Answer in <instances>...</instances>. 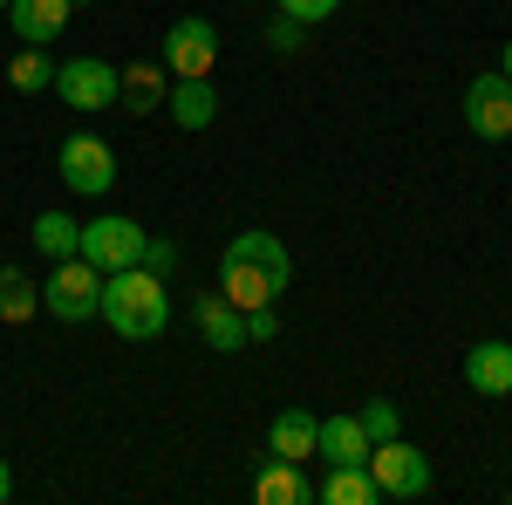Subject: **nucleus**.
Segmentation results:
<instances>
[{
    "label": "nucleus",
    "mask_w": 512,
    "mask_h": 505,
    "mask_svg": "<svg viewBox=\"0 0 512 505\" xmlns=\"http://www.w3.org/2000/svg\"><path fill=\"white\" fill-rule=\"evenodd\" d=\"M103 321L110 335L123 342H158L171 328V294H164V273L151 267H123V273H103Z\"/></svg>",
    "instance_id": "nucleus-1"
},
{
    "label": "nucleus",
    "mask_w": 512,
    "mask_h": 505,
    "mask_svg": "<svg viewBox=\"0 0 512 505\" xmlns=\"http://www.w3.org/2000/svg\"><path fill=\"white\" fill-rule=\"evenodd\" d=\"M41 308L55 314V321H89V314L103 308V273L89 267L82 253L55 260V273L41 280Z\"/></svg>",
    "instance_id": "nucleus-2"
},
{
    "label": "nucleus",
    "mask_w": 512,
    "mask_h": 505,
    "mask_svg": "<svg viewBox=\"0 0 512 505\" xmlns=\"http://www.w3.org/2000/svg\"><path fill=\"white\" fill-rule=\"evenodd\" d=\"M144 226L137 219H123V212H103V219H89L82 226V239H76V253L89 260L96 273H123V267H137L144 260Z\"/></svg>",
    "instance_id": "nucleus-3"
},
{
    "label": "nucleus",
    "mask_w": 512,
    "mask_h": 505,
    "mask_svg": "<svg viewBox=\"0 0 512 505\" xmlns=\"http://www.w3.org/2000/svg\"><path fill=\"white\" fill-rule=\"evenodd\" d=\"M369 478H376V492L383 499H424L431 492V458L417 451V444H403V437H383V444H369Z\"/></svg>",
    "instance_id": "nucleus-4"
},
{
    "label": "nucleus",
    "mask_w": 512,
    "mask_h": 505,
    "mask_svg": "<svg viewBox=\"0 0 512 505\" xmlns=\"http://www.w3.org/2000/svg\"><path fill=\"white\" fill-rule=\"evenodd\" d=\"M55 164H62V185H69L76 198H103L110 185H117V151H110L103 137H89V130L62 137Z\"/></svg>",
    "instance_id": "nucleus-5"
},
{
    "label": "nucleus",
    "mask_w": 512,
    "mask_h": 505,
    "mask_svg": "<svg viewBox=\"0 0 512 505\" xmlns=\"http://www.w3.org/2000/svg\"><path fill=\"white\" fill-rule=\"evenodd\" d=\"M164 69H171V76H212V69H219V28L198 21V14L171 21V28H164Z\"/></svg>",
    "instance_id": "nucleus-6"
},
{
    "label": "nucleus",
    "mask_w": 512,
    "mask_h": 505,
    "mask_svg": "<svg viewBox=\"0 0 512 505\" xmlns=\"http://www.w3.org/2000/svg\"><path fill=\"white\" fill-rule=\"evenodd\" d=\"M55 96H62L69 110H110V103H117V69L96 62V55L55 62Z\"/></svg>",
    "instance_id": "nucleus-7"
},
{
    "label": "nucleus",
    "mask_w": 512,
    "mask_h": 505,
    "mask_svg": "<svg viewBox=\"0 0 512 505\" xmlns=\"http://www.w3.org/2000/svg\"><path fill=\"white\" fill-rule=\"evenodd\" d=\"M465 130L485 137V144H506L512 137V82L492 69V76H478L465 89Z\"/></svg>",
    "instance_id": "nucleus-8"
},
{
    "label": "nucleus",
    "mask_w": 512,
    "mask_h": 505,
    "mask_svg": "<svg viewBox=\"0 0 512 505\" xmlns=\"http://www.w3.org/2000/svg\"><path fill=\"white\" fill-rule=\"evenodd\" d=\"M219 287H226V301H233L239 314L274 308L280 294H287V280H280L274 267H260V260H246V253H226V260H219Z\"/></svg>",
    "instance_id": "nucleus-9"
},
{
    "label": "nucleus",
    "mask_w": 512,
    "mask_h": 505,
    "mask_svg": "<svg viewBox=\"0 0 512 505\" xmlns=\"http://www.w3.org/2000/svg\"><path fill=\"white\" fill-rule=\"evenodd\" d=\"M69 0H7V28L21 35V48H48V41L69 28Z\"/></svg>",
    "instance_id": "nucleus-10"
},
{
    "label": "nucleus",
    "mask_w": 512,
    "mask_h": 505,
    "mask_svg": "<svg viewBox=\"0 0 512 505\" xmlns=\"http://www.w3.org/2000/svg\"><path fill=\"white\" fill-rule=\"evenodd\" d=\"M192 321H198V335H205V349H219V355L246 349V314H239L226 294H198Z\"/></svg>",
    "instance_id": "nucleus-11"
},
{
    "label": "nucleus",
    "mask_w": 512,
    "mask_h": 505,
    "mask_svg": "<svg viewBox=\"0 0 512 505\" xmlns=\"http://www.w3.org/2000/svg\"><path fill=\"white\" fill-rule=\"evenodd\" d=\"M164 110H171L178 130H205V123L219 117V89H212V76H178L171 96H164Z\"/></svg>",
    "instance_id": "nucleus-12"
},
{
    "label": "nucleus",
    "mask_w": 512,
    "mask_h": 505,
    "mask_svg": "<svg viewBox=\"0 0 512 505\" xmlns=\"http://www.w3.org/2000/svg\"><path fill=\"white\" fill-rule=\"evenodd\" d=\"M465 383L478 396H512V342H472L465 349Z\"/></svg>",
    "instance_id": "nucleus-13"
},
{
    "label": "nucleus",
    "mask_w": 512,
    "mask_h": 505,
    "mask_svg": "<svg viewBox=\"0 0 512 505\" xmlns=\"http://www.w3.org/2000/svg\"><path fill=\"white\" fill-rule=\"evenodd\" d=\"M315 458H328V465H362V458H369V430H362V417H321Z\"/></svg>",
    "instance_id": "nucleus-14"
},
{
    "label": "nucleus",
    "mask_w": 512,
    "mask_h": 505,
    "mask_svg": "<svg viewBox=\"0 0 512 505\" xmlns=\"http://www.w3.org/2000/svg\"><path fill=\"white\" fill-rule=\"evenodd\" d=\"M315 430H321L315 410H280L274 430H267V451H274V458H294V465H308V458H315Z\"/></svg>",
    "instance_id": "nucleus-15"
},
{
    "label": "nucleus",
    "mask_w": 512,
    "mask_h": 505,
    "mask_svg": "<svg viewBox=\"0 0 512 505\" xmlns=\"http://www.w3.org/2000/svg\"><path fill=\"white\" fill-rule=\"evenodd\" d=\"M253 499H260V505H315V485L301 478L294 458H274V465L253 478Z\"/></svg>",
    "instance_id": "nucleus-16"
},
{
    "label": "nucleus",
    "mask_w": 512,
    "mask_h": 505,
    "mask_svg": "<svg viewBox=\"0 0 512 505\" xmlns=\"http://www.w3.org/2000/svg\"><path fill=\"white\" fill-rule=\"evenodd\" d=\"M117 103L130 110V117H151L164 103V69L158 62H130V69H117Z\"/></svg>",
    "instance_id": "nucleus-17"
},
{
    "label": "nucleus",
    "mask_w": 512,
    "mask_h": 505,
    "mask_svg": "<svg viewBox=\"0 0 512 505\" xmlns=\"http://www.w3.org/2000/svg\"><path fill=\"white\" fill-rule=\"evenodd\" d=\"M315 499H328V505H376L383 492H376L369 465H328V478L315 485Z\"/></svg>",
    "instance_id": "nucleus-18"
},
{
    "label": "nucleus",
    "mask_w": 512,
    "mask_h": 505,
    "mask_svg": "<svg viewBox=\"0 0 512 505\" xmlns=\"http://www.w3.org/2000/svg\"><path fill=\"white\" fill-rule=\"evenodd\" d=\"M35 314H41V280H28L21 267H0V321L21 328V321H35Z\"/></svg>",
    "instance_id": "nucleus-19"
},
{
    "label": "nucleus",
    "mask_w": 512,
    "mask_h": 505,
    "mask_svg": "<svg viewBox=\"0 0 512 505\" xmlns=\"http://www.w3.org/2000/svg\"><path fill=\"white\" fill-rule=\"evenodd\" d=\"M7 82H14L21 96H41V89H55V62H48V48H21V55L7 62Z\"/></svg>",
    "instance_id": "nucleus-20"
},
{
    "label": "nucleus",
    "mask_w": 512,
    "mask_h": 505,
    "mask_svg": "<svg viewBox=\"0 0 512 505\" xmlns=\"http://www.w3.org/2000/svg\"><path fill=\"white\" fill-rule=\"evenodd\" d=\"M76 239H82V226L69 219V212H41V219H35V246L48 253V260H69Z\"/></svg>",
    "instance_id": "nucleus-21"
},
{
    "label": "nucleus",
    "mask_w": 512,
    "mask_h": 505,
    "mask_svg": "<svg viewBox=\"0 0 512 505\" xmlns=\"http://www.w3.org/2000/svg\"><path fill=\"white\" fill-rule=\"evenodd\" d=\"M355 417H362V430H369V444H383V437H403V410H396L390 396H376V403H362Z\"/></svg>",
    "instance_id": "nucleus-22"
},
{
    "label": "nucleus",
    "mask_w": 512,
    "mask_h": 505,
    "mask_svg": "<svg viewBox=\"0 0 512 505\" xmlns=\"http://www.w3.org/2000/svg\"><path fill=\"white\" fill-rule=\"evenodd\" d=\"M301 41H308V21H287V14H280L274 28H267V48H274V55H294Z\"/></svg>",
    "instance_id": "nucleus-23"
},
{
    "label": "nucleus",
    "mask_w": 512,
    "mask_h": 505,
    "mask_svg": "<svg viewBox=\"0 0 512 505\" xmlns=\"http://www.w3.org/2000/svg\"><path fill=\"white\" fill-rule=\"evenodd\" d=\"M274 7L287 14V21H308V28H315V21H328L342 0H274Z\"/></svg>",
    "instance_id": "nucleus-24"
},
{
    "label": "nucleus",
    "mask_w": 512,
    "mask_h": 505,
    "mask_svg": "<svg viewBox=\"0 0 512 505\" xmlns=\"http://www.w3.org/2000/svg\"><path fill=\"white\" fill-rule=\"evenodd\" d=\"M137 267L171 273V267H178V239H144V260H137Z\"/></svg>",
    "instance_id": "nucleus-25"
},
{
    "label": "nucleus",
    "mask_w": 512,
    "mask_h": 505,
    "mask_svg": "<svg viewBox=\"0 0 512 505\" xmlns=\"http://www.w3.org/2000/svg\"><path fill=\"white\" fill-rule=\"evenodd\" d=\"M274 335H280L274 308H246V342H274Z\"/></svg>",
    "instance_id": "nucleus-26"
},
{
    "label": "nucleus",
    "mask_w": 512,
    "mask_h": 505,
    "mask_svg": "<svg viewBox=\"0 0 512 505\" xmlns=\"http://www.w3.org/2000/svg\"><path fill=\"white\" fill-rule=\"evenodd\" d=\"M7 492H14V471H7V458H0V505H7Z\"/></svg>",
    "instance_id": "nucleus-27"
},
{
    "label": "nucleus",
    "mask_w": 512,
    "mask_h": 505,
    "mask_svg": "<svg viewBox=\"0 0 512 505\" xmlns=\"http://www.w3.org/2000/svg\"><path fill=\"white\" fill-rule=\"evenodd\" d=\"M499 76H506V82H512V41H506V55H499Z\"/></svg>",
    "instance_id": "nucleus-28"
},
{
    "label": "nucleus",
    "mask_w": 512,
    "mask_h": 505,
    "mask_svg": "<svg viewBox=\"0 0 512 505\" xmlns=\"http://www.w3.org/2000/svg\"><path fill=\"white\" fill-rule=\"evenodd\" d=\"M69 7H89V0H69Z\"/></svg>",
    "instance_id": "nucleus-29"
},
{
    "label": "nucleus",
    "mask_w": 512,
    "mask_h": 505,
    "mask_svg": "<svg viewBox=\"0 0 512 505\" xmlns=\"http://www.w3.org/2000/svg\"><path fill=\"white\" fill-rule=\"evenodd\" d=\"M0 14H7V0H0Z\"/></svg>",
    "instance_id": "nucleus-30"
}]
</instances>
